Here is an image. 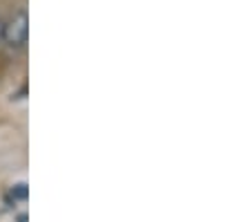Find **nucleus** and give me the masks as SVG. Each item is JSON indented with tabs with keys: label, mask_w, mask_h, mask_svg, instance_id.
Masks as SVG:
<instances>
[{
	"label": "nucleus",
	"mask_w": 250,
	"mask_h": 222,
	"mask_svg": "<svg viewBox=\"0 0 250 222\" xmlns=\"http://www.w3.org/2000/svg\"><path fill=\"white\" fill-rule=\"evenodd\" d=\"M27 34H29V18H27L25 11H18L14 18L5 25V43L9 48H22L27 43Z\"/></svg>",
	"instance_id": "nucleus-1"
},
{
	"label": "nucleus",
	"mask_w": 250,
	"mask_h": 222,
	"mask_svg": "<svg viewBox=\"0 0 250 222\" xmlns=\"http://www.w3.org/2000/svg\"><path fill=\"white\" fill-rule=\"evenodd\" d=\"M2 34H5V23L0 21V41H2Z\"/></svg>",
	"instance_id": "nucleus-2"
}]
</instances>
